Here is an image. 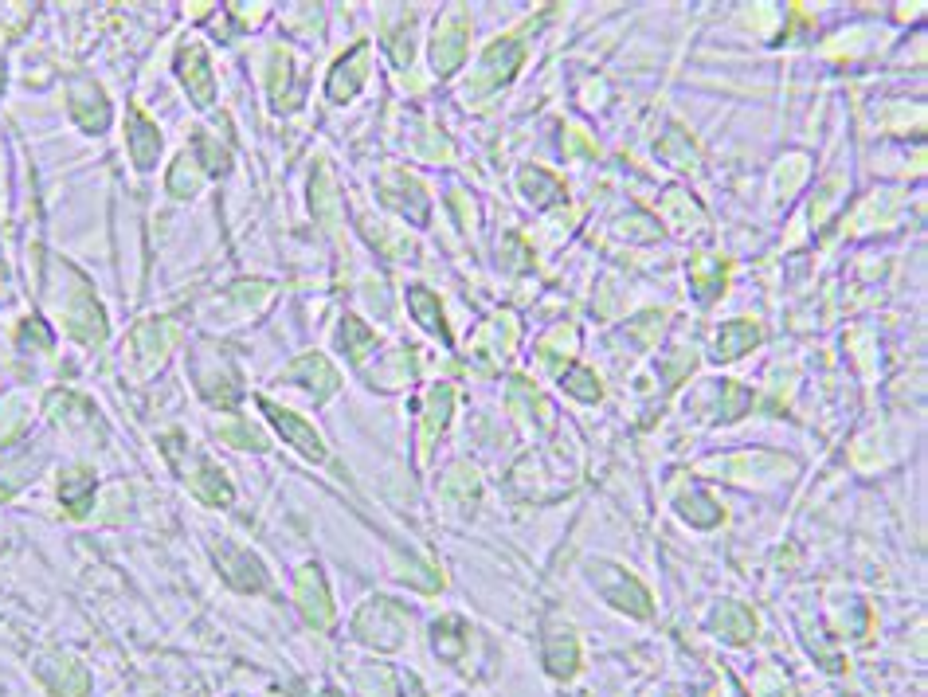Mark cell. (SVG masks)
Listing matches in <instances>:
<instances>
[{
    "label": "cell",
    "mask_w": 928,
    "mask_h": 697,
    "mask_svg": "<svg viewBox=\"0 0 928 697\" xmlns=\"http://www.w3.org/2000/svg\"><path fill=\"white\" fill-rule=\"evenodd\" d=\"M756 341H760V329L752 326V322H729V326L717 333V353L725 361H733V357L748 353Z\"/></svg>",
    "instance_id": "4fadbf2b"
},
{
    "label": "cell",
    "mask_w": 928,
    "mask_h": 697,
    "mask_svg": "<svg viewBox=\"0 0 928 697\" xmlns=\"http://www.w3.org/2000/svg\"><path fill=\"white\" fill-rule=\"evenodd\" d=\"M59 502L75 513V517H83V513L91 510L94 470H87V466H71V470L63 474V482H59Z\"/></svg>",
    "instance_id": "3957f363"
},
{
    "label": "cell",
    "mask_w": 928,
    "mask_h": 697,
    "mask_svg": "<svg viewBox=\"0 0 928 697\" xmlns=\"http://www.w3.org/2000/svg\"><path fill=\"white\" fill-rule=\"evenodd\" d=\"M717 627L725 631V639H733V643H744L752 631H756V623H752V615L744 611V607H721L717 611Z\"/></svg>",
    "instance_id": "9a60e30c"
},
{
    "label": "cell",
    "mask_w": 928,
    "mask_h": 697,
    "mask_svg": "<svg viewBox=\"0 0 928 697\" xmlns=\"http://www.w3.org/2000/svg\"><path fill=\"white\" fill-rule=\"evenodd\" d=\"M130 153H134L138 169H153V161H157V153H161V134H157V126H153L145 114H138V110H130Z\"/></svg>",
    "instance_id": "8992f818"
},
{
    "label": "cell",
    "mask_w": 928,
    "mask_h": 697,
    "mask_svg": "<svg viewBox=\"0 0 928 697\" xmlns=\"http://www.w3.org/2000/svg\"><path fill=\"white\" fill-rule=\"evenodd\" d=\"M71 114H75V122L83 126V130H106V122H110V102H106V94L98 91L94 83H79L75 87V94H71Z\"/></svg>",
    "instance_id": "7a4b0ae2"
},
{
    "label": "cell",
    "mask_w": 928,
    "mask_h": 697,
    "mask_svg": "<svg viewBox=\"0 0 928 697\" xmlns=\"http://www.w3.org/2000/svg\"><path fill=\"white\" fill-rule=\"evenodd\" d=\"M196 149H200L208 173H224V169H228V145H216L208 134H200V138H196Z\"/></svg>",
    "instance_id": "ac0fdd59"
},
{
    "label": "cell",
    "mask_w": 928,
    "mask_h": 697,
    "mask_svg": "<svg viewBox=\"0 0 928 697\" xmlns=\"http://www.w3.org/2000/svg\"><path fill=\"white\" fill-rule=\"evenodd\" d=\"M365 59H369V44H357L341 63H337V71H333V79H329V98L341 102V98H349V94L365 83Z\"/></svg>",
    "instance_id": "277c9868"
},
{
    "label": "cell",
    "mask_w": 928,
    "mask_h": 697,
    "mask_svg": "<svg viewBox=\"0 0 928 697\" xmlns=\"http://www.w3.org/2000/svg\"><path fill=\"white\" fill-rule=\"evenodd\" d=\"M181 59L192 63V71L181 67V79H185L188 94L196 98V106H212V91H216V83H212V75H208V59H204V51L192 44V47L181 51Z\"/></svg>",
    "instance_id": "52a82bcc"
},
{
    "label": "cell",
    "mask_w": 928,
    "mask_h": 697,
    "mask_svg": "<svg viewBox=\"0 0 928 697\" xmlns=\"http://www.w3.org/2000/svg\"><path fill=\"white\" fill-rule=\"evenodd\" d=\"M259 408L267 412V419L275 423V431H279L282 439L290 443V447H298L306 459H314V463H322L325 459V447L322 439H318V431L310 427V423H302V419L294 416V412H286V408H279V404H271V400H259Z\"/></svg>",
    "instance_id": "6da1fadb"
},
{
    "label": "cell",
    "mask_w": 928,
    "mask_h": 697,
    "mask_svg": "<svg viewBox=\"0 0 928 697\" xmlns=\"http://www.w3.org/2000/svg\"><path fill=\"white\" fill-rule=\"evenodd\" d=\"M517 63H521V44L517 40H502V44H494L486 51L482 71L490 75V83H506V79H513Z\"/></svg>",
    "instance_id": "30bf717a"
},
{
    "label": "cell",
    "mask_w": 928,
    "mask_h": 697,
    "mask_svg": "<svg viewBox=\"0 0 928 697\" xmlns=\"http://www.w3.org/2000/svg\"><path fill=\"white\" fill-rule=\"evenodd\" d=\"M298 604H302V611H306V619H310V623H318V627L329 623L333 607H329L325 580H322V572H318V568H306V572H302V580H298Z\"/></svg>",
    "instance_id": "5b68a950"
},
{
    "label": "cell",
    "mask_w": 928,
    "mask_h": 697,
    "mask_svg": "<svg viewBox=\"0 0 928 697\" xmlns=\"http://www.w3.org/2000/svg\"><path fill=\"white\" fill-rule=\"evenodd\" d=\"M228 568V580H232L239 592H259V588H267V572H263V564H259V557H251V553H235V564H224Z\"/></svg>",
    "instance_id": "5bb4252c"
},
{
    "label": "cell",
    "mask_w": 928,
    "mask_h": 697,
    "mask_svg": "<svg viewBox=\"0 0 928 697\" xmlns=\"http://www.w3.org/2000/svg\"><path fill=\"white\" fill-rule=\"evenodd\" d=\"M576 662H580V651H576V639H572L568 631H557V635L545 639V666H549L557 678H568V674L576 670Z\"/></svg>",
    "instance_id": "8fae6325"
},
{
    "label": "cell",
    "mask_w": 928,
    "mask_h": 697,
    "mask_svg": "<svg viewBox=\"0 0 928 697\" xmlns=\"http://www.w3.org/2000/svg\"><path fill=\"white\" fill-rule=\"evenodd\" d=\"M619 584L611 588V584H604V596H607V604H615V607H623V611H635V615H650V596H647V588L639 584V580H631V576H615Z\"/></svg>",
    "instance_id": "ba28073f"
},
{
    "label": "cell",
    "mask_w": 928,
    "mask_h": 697,
    "mask_svg": "<svg viewBox=\"0 0 928 697\" xmlns=\"http://www.w3.org/2000/svg\"><path fill=\"white\" fill-rule=\"evenodd\" d=\"M560 384H564L572 396H580V400H600V380L588 369H580V365H576V369H564Z\"/></svg>",
    "instance_id": "2e32d148"
},
{
    "label": "cell",
    "mask_w": 928,
    "mask_h": 697,
    "mask_svg": "<svg viewBox=\"0 0 928 697\" xmlns=\"http://www.w3.org/2000/svg\"><path fill=\"white\" fill-rule=\"evenodd\" d=\"M408 306H412V314L419 318V326L439 333L443 341H451V333L443 326V310H439V298H435V294H427L423 286H412V290H408Z\"/></svg>",
    "instance_id": "7c38bea8"
},
{
    "label": "cell",
    "mask_w": 928,
    "mask_h": 697,
    "mask_svg": "<svg viewBox=\"0 0 928 697\" xmlns=\"http://www.w3.org/2000/svg\"><path fill=\"white\" fill-rule=\"evenodd\" d=\"M376 337H372L369 326H361L357 318H345V326H341V345H345V353L353 357V361H361L365 357V345H372Z\"/></svg>",
    "instance_id": "e0dca14e"
},
{
    "label": "cell",
    "mask_w": 928,
    "mask_h": 697,
    "mask_svg": "<svg viewBox=\"0 0 928 697\" xmlns=\"http://www.w3.org/2000/svg\"><path fill=\"white\" fill-rule=\"evenodd\" d=\"M286 380H294L298 388H310L314 392V400H318V388H314V380H322V388L333 396V388H337V372L325 365V357H302L294 369L286 372Z\"/></svg>",
    "instance_id": "9c48e42d"
}]
</instances>
